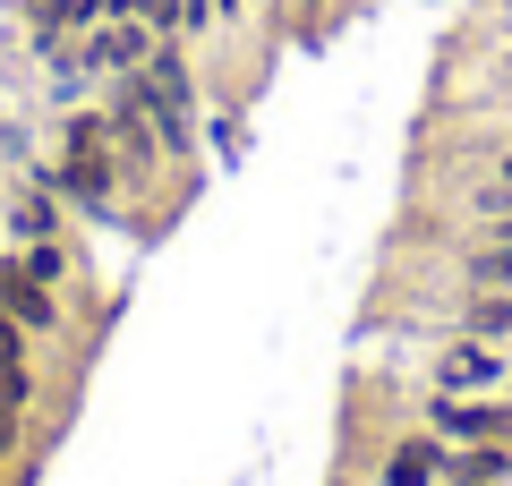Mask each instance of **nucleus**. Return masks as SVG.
Returning <instances> with one entry per match:
<instances>
[{"label":"nucleus","mask_w":512,"mask_h":486,"mask_svg":"<svg viewBox=\"0 0 512 486\" xmlns=\"http://www.w3.org/2000/svg\"><path fill=\"white\" fill-rule=\"evenodd\" d=\"M154 26H137V18H103V26H86L77 35V60H86V77H128V69H146L154 60Z\"/></svg>","instance_id":"3"},{"label":"nucleus","mask_w":512,"mask_h":486,"mask_svg":"<svg viewBox=\"0 0 512 486\" xmlns=\"http://www.w3.org/2000/svg\"><path fill=\"white\" fill-rule=\"evenodd\" d=\"M9 239H18V248H35V239H69V197H60L43 171L9 197Z\"/></svg>","instance_id":"5"},{"label":"nucleus","mask_w":512,"mask_h":486,"mask_svg":"<svg viewBox=\"0 0 512 486\" xmlns=\"http://www.w3.org/2000/svg\"><path fill=\"white\" fill-rule=\"evenodd\" d=\"M18 265L35 273L43 290H60V282H69V273H77V256H69V239H35V248H18Z\"/></svg>","instance_id":"9"},{"label":"nucleus","mask_w":512,"mask_h":486,"mask_svg":"<svg viewBox=\"0 0 512 486\" xmlns=\"http://www.w3.org/2000/svg\"><path fill=\"white\" fill-rule=\"evenodd\" d=\"M0 307H9V316H18L26 333H35V342H43V333H60V324H69V316H60V290H43L35 273L18 265V248L0 256Z\"/></svg>","instance_id":"4"},{"label":"nucleus","mask_w":512,"mask_h":486,"mask_svg":"<svg viewBox=\"0 0 512 486\" xmlns=\"http://www.w3.org/2000/svg\"><path fill=\"white\" fill-rule=\"evenodd\" d=\"M0 486H26V478H9V452H0Z\"/></svg>","instance_id":"11"},{"label":"nucleus","mask_w":512,"mask_h":486,"mask_svg":"<svg viewBox=\"0 0 512 486\" xmlns=\"http://www.w3.org/2000/svg\"><path fill=\"white\" fill-rule=\"evenodd\" d=\"M461 333H478V342H512V290H470Z\"/></svg>","instance_id":"8"},{"label":"nucleus","mask_w":512,"mask_h":486,"mask_svg":"<svg viewBox=\"0 0 512 486\" xmlns=\"http://www.w3.org/2000/svg\"><path fill=\"white\" fill-rule=\"evenodd\" d=\"M495 180H504V188H512V154H504V162H495Z\"/></svg>","instance_id":"12"},{"label":"nucleus","mask_w":512,"mask_h":486,"mask_svg":"<svg viewBox=\"0 0 512 486\" xmlns=\"http://www.w3.org/2000/svg\"><path fill=\"white\" fill-rule=\"evenodd\" d=\"M18 444H26V410L0 393V452H18Z\"/></svg>","instance_id":"10"},{"label":"nucleus","mask_w":512,"mask_h":486,"mask_svg":"<svg viewBox=\"0 0 512 486\" xmlns=\"http://www.w3.org/2000/svg\"><path fill=\"white\" fill-rule=\"evenodd\" d=\"M427 384H436V393H504V384H512V359H504V342H478V333H461V342L436 350Z\"/></svg>","instance_id":"2"},{"label":"nucleus","mask_w":512,"mask_h":486,"mask_svg":"<svg viewBox=\"0 0 512 486\" xmlns=\"http://www.w3.org/2000/svg\"><path fill=\"white\" fill-rule=\"evenodd\" d=\"M427 435L436 444H512V410H495V393H427Z\"/></svg>","instance_id":"1"},{"label":"nucleus","mask_w":512,"mask_h":486,"mask_svg":"<svg viewBox=\"0 0 512 486\" xmlns=\"http://www.w3.org/2000/svg\"><path fill=\"white\" fill-rule=\"evenodd\" d=\"M512 452L504 444H444V486H504Z\"/></svg>","instance_id":"7"},{"label":"nucleus","mask_w":512,"mask_h":486,"mask_svg":"<svg viewBox=\"0 0 512 486\" xmlns=\"http://www.w3.org/2000/svg\"><path fill=\"white\" fill-rule=\"evenodd\" d=\"M0 393L18 401V410H35V333H26L18 316H9V307H0Z\"/></svg>","instance_id":"6"}]
</instances>
